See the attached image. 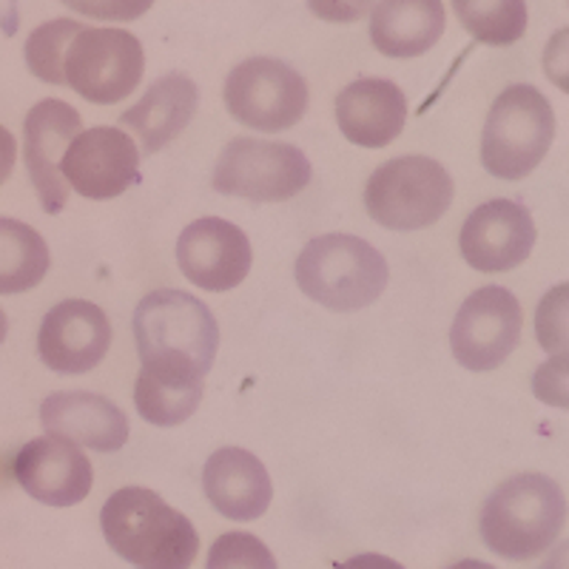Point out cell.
Here are the masks:
<instances>
[{"mask_svg": "<svg viewBox=\"0 0 569 569\" xmlns=\"http://www.w3.org/2000/svg\"><path fill=\"white\" fill-rule=\"evenodd\" d=\"M447 569H496L492 563L487 561H476V558H467V561H459L453 563V567H447Z\"/></svg>", "mask_w": 569, "mask_h": 569, "instance_id": "cell-36", "label": "cell"}, {"mask_svg": "<svg viewBox=\"0 0 569 569\" xmlns=\"http://www.w3.org/2000/svg\"><path fill=\"white\" fill-rule=\"evenodd\" d=\"M14 157H18V146H14L12 131L0 126V186L9 180V174H12Z\"/></svg>", "mask_w": 569, "mask_h": 569, "instance_id": "cell-33", "label": "cell"}, {"mask_svg": "<svg viewBox=\"0 0 569 569\" xmlns=\"http://www.w3.org/2000/svg\"><path fill=\"white\" fill-rule=\"evenodd\" d=\"M12 476L34 501L49 507L78 505L94 485V470L83 450L54 436L20 447L12 461Z\"/></svg>", "mask_w": 569, "mask_h": 569, "instance_id": "cell-16", "label": "cell"}, {"mask_svg": "<svg viewBox=\"0 0 569 569\" xmlns=\"http://www.w3.org/2000/svg\"><path fill=\"white\" fill-rule=\"evenodd\" d=\"M536 339L550 356L569 350V282L550 288L538 302Z\"/></svg>", "mask_w": 569, "mask_h": 569, "instance_id": "cell-27", "label": "cell"}, {"mask_svg": "<svg viewBox=\"0 0 569 569\" xmlns=\"http://www.w3.org/2000/svg\"><path fill=\"white\" fill-rule=\"evenodd\" d=\"M525 311L516 293L501 284H485L461 302L450 328L456 362L472 373H490L510 359L521 342Z\"/></svg>", "mask_w": 569, "mask_h": 569, "instance_id": "cell-10", "label": "cell"}, {"mask_svg": "<svg viewBox=\"0 0 569 569\" xmlns=\"http://www.w3.org/2000/svg\"><path fill=\"white\" fill-rule=\"evenodd\" d=\"M297 282L311 302L328 311H362L388 288V262L370 242L353 233H325L302 248Z\"/></svg>", "mask_w": 569, "mask_h": 569, "instance_id": "cell-3", "label": "cell"}, {"mask_svg": "<svg viewBox=\"0 0 569 569\" xmlns=\"http://www.w3.org/2000/svg\"><path fill=\"white\" fill-rule=\"evenodd\" d=\"M567 525V496L541 472H518L487 496L479 530L487 550L507 561L543 556Z\"/></svg>", "mask_w": 569, "mask_h": 569, "instance_id": "cell-2", "label": "cell"}, {"mask_svg": "<svg viewBox=\"0 0 569 569\" xmlns=\"http://www.w3.org/2000/svg\"><path fill=\"white\" fill-rule=\"evenodd\" d=\"M226 106L237 123L277 134L299 123L308 111V83L279 58H248L226 80Z\"/></svg>", "mask_w": 569, "mask_h": 569, "instance_id": "cell-9", "label": "cell"}, {"mask_svg": "<svg viewBox=\"0 0 569 569\" xmlns=\"http://www.w3.org/2000/svg\"><path fill=\"white\" fill-rule=\"evenodd\" d=\"M40 425L46 436L66 439L98 453H117L129 441V419L114 401L86 390L46 396L40 405Z\"/></svg>", "mask_w": 569, "mask_h": 569, "instance_id": "cell-17", "label": "cell"}, {"mask_svg": "<svg viewBox=\"0 0 569 569\" xmlns=\"http://www.w3.org/2000/svg\"><path fill=\"white\" fill-rule=\"evenodd\" d=\"M100 527L111 550L134 569H191L200 550L194 525L146 487L111 492Z\"/></svg>", "mask_w": 569, "mask_h": 569, "instance_id": "cell-1", "label": "cell"}, {"mask_svg": "<svg viewBox=\"0 0 569 569\" xmlns=\"http://www.w3.org/2000/svg\"><path fill=\"white\" fill-rule=\"evenodd\" d=\"M134 342L142 362L186 359L208 376L220 348V325L197 297L177 288H160L137 305Z\"/></svg>", "mask_w": 569, "mask_h": 569, "instance_id": "cell-6", "label": "cell"}, {"mask_svg": "<svg viewBox=\"0 0 569 569\" xmlns=\"http://www.w3.org/2000/svg\"><path fill=\"white\" fill-rule=\"evenodd\" d=\"M556 111L530 83H516L492 100L481 131V162L492 177L525 180L550 154Z\"/></svg>", "mask_w": 569, "mask_h": 569, "instance_id": "cell-4", "label": "cell"}, {"mask_svg": "<svg viewBox=\"0 0 569 569\" xmlns=\"http://www.w3.org/2000/svg\"><path fill=\"white\" fill-rule=\"evenodd\" d=\"M49 246L32 226L0 217V297L27 293L49 273Z\"/></svg>", "mask_w": 569, "mask_h": 569, "instance_id": "cell-23", "label": "cell"}, {"mask_svg": "<svg viewBox=\"0 0 569 569\" xmlns=\"http://www.w3.org/2000/svg\"><path fill=\"white\" fill-rule=\"evenodd\" d=\"M337 569H405L399 561L388 556H379V552H362V556H353L348 561L339 563Z\"/></svg>", "mask_w": 569, "mask_h": 569, "instance_id": "cell-32", "label": "cell"}, {"mask_svg": "<svg viewBox=\"0 0 569 569\" xmlns=\"http://www.w3.org/2000/svg\"><path fill=\"white\" fill-rule=\"evenodd\" d=\"M453 177L433 157L408 154L382 162L365 186V208L390 231H421L453 202Z\"/></svg>", "mask_w": 569, "mask_h": 569, "instance_id": "cell-5", "label": "cell"}, {"mask_svg": "<svg viewBox=\"0 0 569 569\" xmlns=\"http://www.w3.org/2000/svg\"><path fill=\"white\" fill-rule=\"evenodd\" d=\"M197 106H200V89L194 80L180 71H171L157 78L146 89V94L120 114V123L134 131L146 154H157L188 129L197 114Z\"/></svg>", "mask_w": 569, "mask_h": 569, "instance_id": "cell-20", "label": "cell"}, {"mask_svg": "<svg viewBox=\"0 0 569 569\" xmlns=\"http://www.w3.org/2000/svg\"><path fill=\"white\" fill-rule=\"evenodd\" d=\"M538 569H569V541H561Z\"/></svg>", "mask_w": 569, "mask_h": 569, "instance_id": "cell-35", "label": "cell"}, {"mask_svg": "<svg viewBox=\"0 0 569 569\" xmlns=\"http://www.w3.org/2000/svg\"><path fill=\"white\" fill-rule=\"evenodd\" d=\"M60 174L86 200H114L140 180V151L123 129L94 126L71 140Z\"/></svg>", "mask_w": 569, "mask_h": 569, "instance_id": "cell-11", "label": "cell"}, {"mask_svg": "<svg viewBox=\"0 0 569 569\" xmlns=\"http://www.w3.org/2000/svg\"><path fill=\"white\" fill-rule=\"evenodd\" d=\"M305 3L325 23H356L368 18L379 0H305Z\"/></svg>", "mask_w": 569, "mask_h": 569, "instance_id": "cell-31", "label": "cell"}, {"mask_svg": "<svg viewBox=\"0 0 569 569\" xmlns=\"http://www.w3.org/2000/svg\"><path fill=\"white\" fill-rule=\"evenodd\" d=\"M311 160L291 142L237 137L213 166V188L251 202H284L311 186Z\"/></svg>", "mask_w": 569, "mask_h": 569, "instance_id": "cell-7", "label": "cell"}, {"mask_svg": "<svg viewBox=\"0 0 569 569\" xmlns=\"http://www.w3.org/2000/svg\"><path fill=\"white\" fill-rule=\"evenodd\" d=\"M146 71L142 43L126 29L83 27L66 52V86L98 106L120 103L140 86Z\"/></svg>", "mask_w": 569, "mask_h": 569, "instance_id": "cell-8", "label": "cell"}, {"mask_svg": "<svg viewBox=\"0 0 569 569\" xmlns=\"http://www.w3.org/2000/svg\"><path fill=\"white\" fill-rule=\"evenodd\" d=\"M7 330H9V319L7 313L0 311V345H3V339H7Z\"/></svg>", "mask_w": 569, "mask_h": 569, "instance_id": "cell-37", "label": "cell"}, {"mask_svg": "<svg viewBox=\"0 0 569 569\" xmlns=\"http://www.w3.org/2000/svg\"><path fill=\"white\" fill-rule=\"evenodd\" d=\"M0 29L9 38L18 32V0H0Z\"/></svg>", "mask_w": 569, "mask_h": 569, "instance_id": "cell-34", "label": "cell"}, {"mask_svg": "<svg viewBox=\"0 0 569 569\" xmlns=\"http://www.w3.org/2000/svg\"><path fill=\"white\" fill-rule=\"evenodd\" d=\"M339 131L353 146L385 149L405 131L408 100L405 91L385 78H362L345 86L337 98Z\"/></svg>", "mask_w": 569, "mask_h": 569, "instance_id": "cell-18", "label": "cell"}, {"mask_svg": "<svg viewBox=\"0 0 569 569\" xmlns=\"http://www.w3.org/2000/svg\"><path fill=\"white\" fill-rule=\"evenodd\" d=\"M202 490L213 510L231 521H257L273 498L266 465L242 447H222L211 453L202 470Z\"/></svg>", "mask_w": 569, "mask_h": 569, "instance_id": "cell-19", "label": "cell"}, {"mask_svg": "<svg viewBox=\"0 0 569 569\" xmlns=\"http://www.w3.org/2000/svg\"><path fill=\"white\" fill-rule=\"evenodd\" d=\"M71 12L106 23H129L154 7V0H60Z\"/></svg>", "mask_w": 569, "mask_h": 569, "instance_id": "cell-29", "label": "cell"}, {"mask_svg": "<svg viewBox=\"0 0 569 569\" xmlns=\"http://www.w3.org/2000/svg\"><path fill=\"white\" fill-rule=\"evenodd\" d=\"M532 213L516 200H490L470 211L461 226L459 248L472 271L507 273L527 262L536 248Z\"/></svg>", "mask_w": 569, "mask_h": 569, "instance_id": "cell-13", "label": "cell"}, {"mask_svg": "<svg viewBox=\"0 0 569 569\" xmlns=\"http://www.w3.org/2000/svg\"><path fill=\"white\" fill-rule=\"evenodd\" d=\"M453 12L472 40L512 46L527 32V0H453Z\"/></svg>", "mask_w": 569, "mask_h": 569, "instance_id": "cell-24", "label": "cell"}, {"mask_svg": "<svg viewBox=\"0 0 569 569\" xmlns=\"http://www.w3.org/2000/svg\"><path fill=\"white\" fill-rule=\"evenodd\" d=\"M111 348V322L100 305L66 299L46 313L38 330L40 362L60 376L98 368Z\"/></svg>", "mask_w": 569, "mask_h": 569, "instance_id": "cell-12", "label": "cell"}, {"mask_svg": "<svg viewBox=\"0 0 569 569\" xmlns=\"http://www.w3.org/2000/svg\"><path fill=\"white\" fill-rule=\"evenodd\" d=\"M532 393L541 405L569 410V350L552 353L532 373Z\"/></svg>", "mask_w": 569, "mask_h": 569, "instance_id": "cell-28", "label": "cell"}, {"mask_svg": "<svg viewBox=\"0 0 569 569\" xmlns=\"http://www.w3.org/2000/svg\"><path fill=\"white\" fill-rule=\"evenodd\" d=\"M80 29H83V23H78V20L58 18L46 20V23H40V27L29 34L23 54H27V66L34 78L43 80V83L66 86V52H69V43L74 40V34H78Z\"/></svg>", "mask_w": 569, "mask_h": 569, "instance_id": "cell-25", "label": "cell"}, {"mask_svg": "<svg viewBox=\"0 0 569 569\" xmlns=\"http://www.w3.org/2000/svg\"><path fill=\"white\" fill-rule=\"evenodd\" d=\"M206 569H279L277 558L251 532H226L211 543Z\"/></svg>", "mask_w": 569, "mask_h": 569, "instance_id": "cell-26", "label": "cell"}, {"mask_svg": "<svg viewBox=\"0 0 569 569\" xmlns=\"http://www.w3.org/2000/svg\"><path fill=\"white\" fill-rule=\"evenodd\" d=\"M543 74L556 89H561L563 94H569V27L558 29L547 46H543Z\"/></svg>", "mask_w": 569, "mask_h": 569, "instance_id": "cell-30", "label": "cell"}, {"mask_svg": "<svg viewBox=\"0 0 569 569\" xmlns=\"http://www.w3.org/2000/svg\"><path fill=\"white\" fill-rule=\"evenodd\" d=\"M80 131L78 109L63 100H40L23 120V157L46 213H60L69 202L71 188L60 174V162Z\"/></svg>", "mask_w": 569, "mask_h": 569, "instance_id": "cell-15", "label": "cell"}, {"mask_svg": "<svg viewBox=\"0 0 569 569\" xmlns=\"http://www.w3.org/2000/svg\"><path fill=\"white\" fill-rule=\"evenodd\" d=\"M206 373L186 359H151L142 362L134 385V408L157 427H177L200 408Z\"/></svg>", "mask_w": 569, "mask_h": 569, "instance_id": "cell-21", "label": "cell"}, {"mask_svg": "<svg viewBox=\"0 0 569 569\" xmlns=\"http://www.w3.org/2000/svg\"><path fill=\"white\" fill-rule=\"evenodd\" d=\"M251 262V242L242 228L220 217L191 222L177 240V266L182 277L202 291H231L248 277Z\"/></svg>", "mask_w": 569, "mask_h": 569, "instance_id": "cell-14", "label": "cell"}, {"mask_svg": "<svg viewBox=\"0 0 569 569\" xmlns=\"http://www.w3.org/2000/svg\"><path fill=\"white\" fill-rule=\"evenodd\" d=\"M445 27L441 0H379L370 12V43L385 58H421L439 43Z\"/></svg>", "mask_w": 569, "mask_h": 569, "instance_id": "cell-22", "label": "cell"}]
</instances>
